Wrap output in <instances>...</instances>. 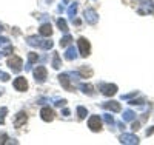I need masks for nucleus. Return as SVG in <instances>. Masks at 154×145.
<instances>
[{"label":"nucleus","mask_w":154,"mask_h":145,"mask_svg":"<svg viewBox=\"0 0 154 145\" xmlns=\"http://www.w3.org/2000/svg\"><path fill=\"white\" fill-rule=\"evenodd\" d=\"M134 117H136V113L133 110H125L122 119H123V122H131V121H134Z\"/></svg>","instance_id":"17"},{"label":"nucleus","mask_w":154,"mask_h":145,"mask_svg":"<svg viewBox=\"0 0 154 145\" xmlns=\"http://www.w3.org/2000/svg\"><path fill=\"white\" fill-rule=\"evenodd\" d=\"M77 57V49L74 46H68L66 52H65V59L66 60H74Z\"/></svg>","instance_id":"16"},{"label":"nucleus","mask_w":154,"mask_h":145,"mask_svg":"<svg viewBox=\"0 0 154 145\" xmlns=\"http://www.w3.org/2000/svg\"><path fill=\"white\" fill-rule=\"evenodd\" d=\"M79 74H80L83 79L91 77V76H93V70H91V68H85V67H82V68H80V71H79Z\"/></svg>","instance_id":"20"},{"label":"nucleus","mask_w":154,"mask_h":145,"mask_svg":"<svg viewBox=\"0 0 154 145\" xmlns=\"http://www.w3.org/2000/svg\"><path fill=\"white\" fill-rule=\"evenodd\" d=\"M26 42H28V45H31V46H38V48L42 46V39H38L37 36H29V37H26Z\"/></svg>","instance_id":"15"},{"label":"nucleus","mask_w":154,"mask_h":145,"mask_svg":"<svg viewBox=\"0 0 154 145\" xmlns=\"http://www.w3.org/2000/svg\"><path fill=\"white\" fill-rule=\"evenodd\" d=\"M38 33H40V36H43V37H49L51 34H53V26H51V23H43L40 28H38Z\"/></svg>","instance_id":"12"},{"label":"nucleus","mask_w":154,"mask_h":145,"mask_svg":"<svg viewBox=\"0 0 154 145\" xmlns=\"http://www.w3.org/2000/svg\"><path fill=\"white\" fill-rule=\"evenodd\" d=\"M59 80H60L62 87L65 88V90H68V91L72 90V85L69 84V77H68V74H60V76H59Z\"/></svg>","instance_id":"13"},{"label":"nucleus","mask_w":154,"mask_h":145,"mask_svg":"<svg viewBox=\"0 0 154 145\" xmlns=\"http://www.w3.org/2000/svg\"><path fill=\"white\" fill-rule=\"evenodd\" d=\"M12 85H14V88L17 91H26L28 90V82H26V79H25V77H17Z\"/></svg>","instance_id":"9"},{"label":"nucleus","mask_w":154,"mask_h":145,"mask_svg":"<svg viewBox=\"0 0 154 145\" xmlns=\"http://www.w3.org/2000/svg\"><path fill=\"white\" fill-rule=\"evenodd\" d=\"M142 103H143V99H137V100L134 99V100L130 102V105H142Z\"/></svg>","instance_id":"31"},{"label":"nucleus","mask_w":154,"mask_h":145,"mask_svg":"<svg viewBox=\"0 0 154 145\" xmlns=\"http://www.w3.org/2000/svg\"><path fill=\"white\" fill-rule=\"evenodd\" d=\"M65 103H66L65 99H62V100H60V99H56V103H54V105H56V107H63Z\"/></svg>","instance_id":"30"},{"label":"nucleus","mask_w":154,"mask_h":145,"mask_svg":"<svg viewBox=\"0 0 154 145\" xmlns=\"http://www.w3.org/2000/svg\"><path fill=\"white\" fill-rule=\"evenodd\" d=\"M2 91H3V90H0V94H2Z\"/></svg>","instance_id":"38"},{"label":"nucleus","mask_w":154,"mask_h":145,"mask_svg":"<svg viewBox=\"0 0 154 145\" xmlns=\"http://www.w3.org/2000/svg\"><path fill=\"white\" fill-rule=\"evenodd\" d=\"M32 74L35 77V82H38V84H43L46 80V68L45 67H37Z\"/></svg>","instance_id":"5"},{"label":"nucleus","mask_w":154,"mask_h":145,"mask_svg":"<svg viewBox=\"0 0 154 145\" xmlns=\"http://www.w3.org/2000/svg\"><path fill=\"white\" fill-rule=\"evenodd\" d=\"M6 113H8V108L6 107H2L0 108V124H5V116H6Z\"/></svg>","instance_id":"26"},{"label":"nucleus","mask_w":154,"mask_h":145,"mask_svg":"<svg viewBox=\"0 0 154 145\" xmlns=\"http://www.w3.org/2000/svg\"><path fill=\"white\" fill-rule=\"evenodd\" d=\"M71 40H72V37H71L69 34H66V36L60 40V46H68V45L71 43Z\"/></svg>","instance_id":"24"},{"label":"nucleus","mask_w":154,"mask_h":145,"mask_svg":"<svg viewBox=\"0 0 154 145\" xmlns=\"http://www.w3.org/2000/svg\"><path fill=\"white\" fill-rule=\"evenodd\" d=\"M63 114H65V116H68V114H69V110H66V108H65V110H63Z\"/></svg>","instance_id":"35"},{"label":"nucleus","mask_w":154,"mask_h":145,"mask_svg":"<svg viewBox=\"0 0 154 145\" xmlns=\"http://www.w3.org/2000/svg\"><path fill=\"white\" fill-rule=\"evenodd\" d=\"M57 26L60 28L62 33H65V34L68 33V25H66V22L63 20V19H59V20H57Z\"/></svg>","instance_id":"21"},{"label":"nucleus","mask_w":154,"mask_h":145,"mask_svg":"<svg viewBox=\"0 0 154 145\" xmlns=\"http://www.w3.org/2000/svg\"><path fill=\"white\" fill-rule=\"evenodd\" d=\"M6 139H8V136L6 134H2V136H0V143H5Z\"/></svg>","instance_id":"32"},{"label":"nucleus","mask_w":154,"mask_h":145,"mask_svg":"<svg viewBox=\"0 0 154 145\" xmlns=\"http://www.w3.org/2000/svg\"><path fill=\"white\" fill-rule=\"evenodd\" d=\"M152 133H154V127H149V130L146 131V136H151Z\"/></svg>","instance_id":"34"},{"label":"nucleus","mask_w":154,"mask_h":145,"mask_svg":"<svg viewBox=\"0 0 154 145\" xmlns=\"http://www.w3.org/2000/svg\"><path fill=\"white\" fill-rule=\"evenodd\" d=\"M154 11V6H152V2L151 0H148V2H145L143 5H142V8H139V14H146V12H151Z\"/></svg>","instance_id":"14"},{"label":"nucleus","mask_w":154,"mask_h":145,"mask_svg":"<svg viewBox=\"0 0 154 145\" xmlns=\"http://www.w3.org/2000/svg\"><path fill=\"white\" fill-rule=\"evenodd\" d=\"M88 127L91 128V131H100L102 130V119H100V116H91L89 117V121H88Z\"/></svg>","instance_id":"4"},{"label":"nucleus","mask_w":154,"mask_h":145,"mask_svg":"<svg viewBox=\"0 0 154 145\" xmlns=\"http://www.w3.org/2000/svg\"><path fill=\"white\" fill-rule=\"evenodd\" d=\"M103 121L108 124V125H114V119H112V116L109 113H105L103 114Z\"/></svg>","instance_id":"27"},{"label":"nucleus","mask_w":154,"mask_h":145,"mask_svg":"<svg viewBox=\"0 0 154 145\" xmlns=\"http://www.w3.org/2000/svg\"><path fill=\"white\" fill-rule=\"evenodd\" d=\"M60 67H62V62H60L59 52H53V68L54 70H59Z\"/></svg>","instance_id":"18"},{"label":"nucleus","mask_w":154,"mask_h":145,"mask_svg":"<svg viewBox=\"0 0 154 145\" xmlns=\"http://www.w3.org/2000/svg\"><path fill=\"white\" fill-rule=\"evenodd\" d=\"M99 88L105 96H114L117 93V85H114V84H103L102 82V84H99Z\"/></svg>","instance_id":"3"},{"label":"nucleus","mask_w":154,"mask_h":145,"mask_svg":"<svg viewBox=\"0 0 154 145\" xmlns=\"http://www.w3.org/2000/svg\"><path fill=\"white\" fill-rule=\"evenodd\" d=\"M8 65H9V68L14 71V73H19V71H22L23 62H22V59L19 56H12V57L8 59Z\"/></svg>","instance_id":"2"},{"label":"nucleus","mask_w":154,"mask_h":145,"mask_svg":"<svg viewBox=\"0 0 154 145\" xmlns=\"http://www.w3.org/2000/svg\"><path fill=\"white\" fill-rule=\"evenodd\" d=\"M139 127H140V122H134V124H133V127H131V128H133V130H134V131H136V130H139Z\"/></svg>","instance_id":"33"},{"label":"nucleus","mask_w":154,"mask_h":145,"mask_svg":"<svg viewBox=\"0 0 154 145\" xmlns=\"http://www.w3.org/2000/svg\"><path fill=\"white\" fill-rule=\"evenodd\" d=\"M77 46H79L80 49V56L82 57H88L89 52H91V45H89V42L86 40L85 37H80L79 40H77Z\"/></svg>","instance_id":"1"},{"label":"nucleus","mask_w":154,"mask_h":145,"mask_svg":"<svg viewBox=\"0 0 154 145\" xmlns=\"http://www.w3.org/2000/svg\"><path fill=\"white\" fill-rule=\"evenodd\" d=\"M75 12H77V3H72L69 8H68V17H71V19H74V16H75Z\"/></svg>","instance_id":"23"},{"label":"nucleus","mask_w":154,"mask_h":145,"mask_svg":"<svg viewBox=\"0 0 154 145\" xmlns=\"http://www.w3.org/2000/svg\"><path fill=\"white\" fill-rule=\"evenodd\" d=\"M0 80H3V82L9 80V74H6V73H3V71H0Z\"/></svg>","instance_id":"29"},{"label":"nucleus","mask_w":154,"mask_h":145,"mask_svg":"<svg viewBox=\"0 0 154 145\" xmlns=\"http://www.w3.org/2000/svg\"><path fill=\"white\" fill-rule=\"evenodd\" d=\"M28 121V117H26V113H25V111H20L17 116H16V121H14V127L16 128H20L25 122H26Z\"/></svg>","instance_id":"11"},{"label":"nucleus","mask_w":154,"mask_h":145,"mask_svg":"<svg viewBox=\"0 0 154 145\" xmlns=\"http://www.w3.org/2000/svg\"><path fill=\"white\" fill-rule=\"evenodd\" d=\"M137 94H139V91H133V93H130V94H122V100H128V99H131Z\"/></svg>","instance_id":"28"},{"label":"nucleus","mask_w":154,"mask_h":145,"mask_svg":"<svg viewBox=\"0 0 154 145\" xmlns=\"http://www.w3.org/2000/svg\"><path fill=\"white\" fill-rule=\"evenodd\" d=\"M40 116H42V119H43L45 122H51V121L54 119V111L51 110L49 107H45V108H42Z\"/></svg>","instance_id":"10"},{"label":"nucleus","mask_w":154,"mask_h":145,"mask_svg":"<svg viewBox=\"0 0 154 145\" xmlns=\"http://www.w3.org/2000/svg\"><path fill=\"white\" fill-rule=\"evenodd\" d=\"M63 2H65V3H68V2H69V0H63Z\"/></svg>","instance_id":"37"},{"label":"nucleus","mask_w":154,"mask_h":145,"mask_svg":"<svg viewBox=\"0 0 154 145\" xmlns=\"http://www.w3.org/2000/svg\"><path fill=\"white\" fill-rule=\"evenodd\" d=\"M120 143H126V145H136L139 143V137L136 134H126L123 133L120 136Z\"/></svg>","instance_id":"6"},{"label":"nucleus","mask_w":154,"mask_h":145,"mask_svg":"<svg viewBox=\"0 0 154 145\" xmlns=\"http://www.w3.org/2000/svg\"><path fill=\"white\" fill-rule=\"evenodd\" d=\"M102 107H103L105 110H109V111H114V113H119L122 110L120 103L116 102V100H109V102H103L102 103Z\"/></svg>","instance_id":"8"},{"label":"nucleus","mask_w":154,"mask_h":145,"mask_svg":"<svg viewBox=\"0 0 154 145\" xmlns=\"http://www.w3.org/2000/svg\"><path fill=\"white\" fill-rule=\"evenodd\" d=\"M77 114H79L80 119H85V117L88 116V110H86L85 107H82V105H80V107H77Z\"/></svg>","instance_id":"22"},{"label":"nucleus","mask_w":154,"mask_h":145,"mask_svg":"<svg viewBox=\"0 0 154 145\" xmlns=\"http://www.w3.org/2000/svg\"><path fill=\"white\" fill-rule=\"evenodd\" d=\"M2 30H3V26H2V25H0V31H2Z\"/></svg>","instance_id":"36"},{"label":"nucleus","mask_w":154,"mask_h":145,"mask_svg":"<svg viewBox=\"0 0 154 145\" xmlns=\"http://www.w3.org/2000/svg\"><path fill=\"white\" fill-rule=\"evenodd\" d=\"M37 60H38V56L35 54V52H29V54H28V65H26V70H29L31 65H32L34 62H37Z\"/></svg>","instance_id":"19"},{"label":"nucleus","mask_w":154,"mask_h":145,"mask_svg":"<svg viewBox=\"0 0 154 145\" xmlns=\"http://www.w3.org/2000/svg\"><path fill=\"white\" fill-rule=\"evenodd\" d=\"M85 19L89 25H96L99 22V14L94 11V9H86L85 11Z\"/></svg>","instance_id":"7"},{"label":"nucleus","mask_w":154,"mask_h":145,"mask_svg":"<svg viewBox=\"0 0 154 145\" xmlns=\"http://www.w3.org/2000/svg\"><path fill=\"white\" fill-rule=\"evenodd\" d=\"M80 90L83 91V93H85V94H93V87H91V85H89V84H88V85H85V84H82V85H80Z\"/></svg>","instance_id":"25"}]
</instances>
